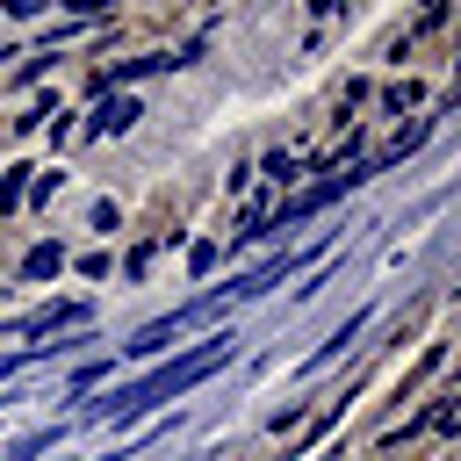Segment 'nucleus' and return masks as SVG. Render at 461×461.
Segmentation results:
<instances>
[{"mask_svg": "<svg viewBox=\"0 0 461 461\" xmlns=\"http://www.w3.org/2000/svg\"><path fill=\"white\" fill-rule=\"evenodd\" d=\"M238 353V339L230 331H216V339H202V346H187L180 360H166V367H151L144 382H130V389H115V396H101V403H86L79 418L86 425H130L137 411H151V403H173V396H187L202 375H216L223 360Z\"/></svg>", "mask_w": 461, "mask_h": 461, "instance_id": "obj_1", "label": "nucleus"}, {"mask_svg": "<svg viewBox=\"0 0 461 461\" xmlns=\"http://www.w3.org/2000/svg\"><path fill=\"white\" fill-rule=\"evenodd\" d=\"M295 267H303V252H274L267 267H252V274H230L223 288H209V295H194V303H180V310L151 317V324H144V331H137V339H130L122 353H137V360H144V353H166V346H173V339H180L187 324H202V317H216V310H230V303H245V295H259V288L288 281Z\"/></svg>", "mask_w": 461, "mask_h": 461, "instance_id": "obj_2", "label": "nucleus"}, {"mask_svg": "<svg viewBox=\"0 0 461 461\" xmlns=\"http://www.w3.org/2000/svg\"><path fill=\"white\" fill-rule=\"evenodd\" d=\"M130 122H137V101H130V94H101V108H94L86 137H108V130H130Z\"/></svg>", "mask_w": 461, "mask_h": 461, "instance_id": "obj_3", "label": "nucleus"}, {"mask_svg": "<svg viewBox=\"0 0 461 461\" xmlns=\"http://www.w3.org/2000/svg\"><path fill=\"white\" fill-rule=\"evenodd\" d=\"M79 317H86V303H50V310L22 317V331H65V324H79Z\"/></svg>", "mask_w": 461, "mask_h": 461, "instance_id": "obj_4", "label": "nucleus"}, {"mask_svg": "<svg viewBox=\"0 0 461 461\" xmlns=\"http://www.w3.org/2000/svg\"><path fill=\"white\" fill-rule=\"evenodd\" d=\"M360 331H367V317H346V324H339V331H331V339H324V346L310 353V367H324V360H339V353H346V346H353Z\"/></svg>", "mask_w": 461, "mask_h": 461, "instance_id": "obj_5", "label": "nucleus"}, {"mask_svg": "<svg viewBox=\"0 0 461 461\" xmlns=\"http://www.w3.org/2000/svg\"><path fill=\"white\" fill-rule=\"evenodd\" d=\"M58 267H65V245H50V238H43V245H29V259H22V274H29V281H43V274H58Z\"/></svg>", "mask_w": 461, "mask_h": 461, "instance_id": "obj_6", "label": "nucleus"}, {"mask_svg": "<svg viewBox=\"0 0 461 461\" xmlns=\"http://www.w3.org/2000/svg\"><path fill=\"white\" fill-rule=\"evenodd\" d=\"M22 194H29V180H22V166H14V173H0V216H7V209H22Z\"/></svg>", "mask_w": 461, "mask_h": 461, "instance_id": "obj_7", "label": "nucleus"}, {"mask_svg": "<svg viewBox=\"0 0 461 461\" xmlns=\"http://www.w3.org/2000/svg\"><path fill=\"white\" fill-rule=\"evenodd\" d=\"M58 180H65V173H36V180H29V194H22V202H50V194H58Z\"/></svg>", "mask_w": 461, "mask_h": 461, "instance_id": "obj_8", "label": "nucleus"}, {"mask_svg": "<svg viewBox=\"0 0 461 461\" xmlns=\"http://www.w3.org/2000/svg\"><path fill=\"white\" fill-rule=\"evenodd\" d=\"M0 7H7V14H22V22H29V14H43V7H58V0H0Z\"/></svg>", "mask_w": 461, "mask_h": 461, "instance_id": "obj_9", "label": "nucleus"}, {"mask_svg": "<svg viewBox=\"0 0 461 461\" xmlns=\"http://www.w3.org/2000/svg\"><path fill=\"white\" fill-rule=\"evenodd\" d=\"M310 7H317V14H324V7H331V0H310Z\"/></svg>", "mask_w": 461, "mask_h": 461, "instance_id": "obj_10", "label": "nucleus"}, {"mask_svg": "<svg viewBox=\"0 0 461 461\" xmlns=\"http://www.w3.org/2000/svg\"><path fill=\"white\" fill-rule=\"evenodd\" d=\"M0 58H7V50H0Z\"/></svg>", "mask_w": 461, "mask_h": 461, "instance_id": "obj_11", "label": "nucleus"}]
</instances>
